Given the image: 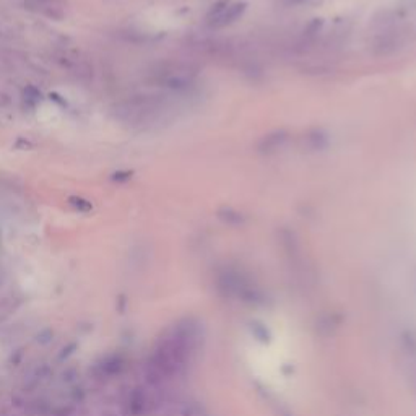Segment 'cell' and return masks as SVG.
<instances>
[{
  "instance_id": "obj_3",
  "label": "cell",
  "mask_w": 416,
  "mask_h": 416,
  "mask_svg": "<svg viewBox=\"0 0 416 416\" xmlns=\"http://www.w3.org/2000/svg\"><path fill=\"white\" fill-rule=\"evenodd\" d=\"M286 138H288V133L285 130L270 132L268 135H265V137L259 142L257 150L260 153H264V155H270V153H273V151L282 148L285 145Z\"/></svg>"
},
{
  "instance_id": "obj_2",
  "label": "cell",
  "mask_w": 416,
  "mask_h": 416,
  "mask_svg": "<svg viewBox=\"0 0 416 416\" xmlns=\"http://www.w3.org/2000/svg\"><path fill=\"white\" fill-rule=\"evenodd\" d=\"M245 5L244 2H237V4H229L228 0H223V2L216 4L211 12L208 13V23L210 26L213 28H225L228 24H233L236 20H239L241 16L245 12Z\"/></svg>"
},
{
  "instance_id": "obj_4",
  "label": "cell",
  "mask_w": 416,
  "mask_h": 416,
  "mask_svg": "<svg viewBox=\"0 0 416 416\" xmlns=\"http://www.w3.org/2000/svg\"><path fill=\"white\" fill-rule=\"evenodd\" d=\"M397 47H398V41L392 35H385L374 42V52L377 56H387L390 52H394Z\"/></svg>"
},
{
  "instance_id": "obj_6",
  "label": "cell",
  "mask_w": 416,
  "mask_h": 416,
  "mask_svg": "<svg viewBox=\"0 0 416 416\" xmlns=\"http://www.w3.org/2000/svg\"><path fill=\"white\" fill-rule=\"evenodd\" d=\"M218 216L229 225H241L244 221V216L239 213V211L233 210L231 207H223L218 211Z\"/></svg>"
},
{
  "instance_id": "obj_1",
  "label": "cell",
  "mask_w": 416,
  "mask_h": 416,
  "mask_svg": "<svg viewBox=\"0 0 416 416\" xmlns=\"http://www.w3.org/2000/svg\"><path fill=\"white\" fill-rule=\"evenodd\" d=\"M197 78V69L187 64H169L156 72V80L173 90L189 88Z\"/></svg>"
},
{
  "instance_id": "obj_5",
  "label": "cell",
  "mask_w": 416,
  "mask_h": 416,
  "mask_svg": "<svg viewBox=\"0 0 416 416\" xmlns=\"http://www.w3.org/2000/svg\"><path fill=\"white\" fill-rule=\"evenodd\" d=\"M306 143H308V147L314 151L324 150L328 145V137L327 133H324L322 130H312L308 133V137H306Z\"/></svg>"
}]
</instances>
